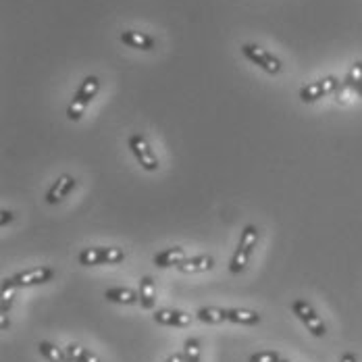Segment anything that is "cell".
<instances>
[{
    "mask_svg": "<svg viewBox=\"0 0 362 362\" xmlns=\"http://www.w3.org/2000/svg\"><path fill=\"white\" fill-rule=\"evenodd\" d=\"M98 90H100V79H98L96 75H88V77L81 81V86L77 88L73 100L69 103V107H67V119L79 121L81 115H83V110H86V107L96 98Z\"/></svg>",
    "mask_w": 362,
    "mask_h": 362,
    "instance_id": "1",
    "label": "cell"
},
{
    "mask_svg": "<svg viewBox=\"0 0 362 362\" xmlns=\"http://www.w3.org/2000/svg\"><path fill=\"white\" fill-rule=\"evenodd\" d=\"M256 242H258V227L256 225H246L244 231H242V238H240V244L233 252V258H231V264H229V271L233 275L242 273L252 256L254 248H256Z\"/></svg>",
    "mask_w": 362,
    "mask_h": 362,
    "instance_id": "2",
    "label": "cell"
},
{
    "mask_svg": "<svg viewBox=\"0 0 362 362\" xmlns=\"http://www.w3.org/2000/svg\"><path fill=\"white\" fill-rule=\"evenodd\" d=\"M291 310H293V315L306 325V329H308L315 337H325L327 325L323 323V319L315 313V308H313L306 300H293V302H291Z\"/></svg>",
    "mask_w": 362,
    "mask_h": 362,
    "instance_id": "3",
    "label": "cell"
},
{
    "mask_svg": "<svg viewBox=\"0 0 362 362\" xmlns=\"http://www.w3.org/2000/svg\"><path fill=\"white\" fill-rule=\"evenodd\" d=\"M127 144H129L132 154L136 156V160L140 163V167H142L144 171H158V167H160V165H158V158H156L154 150L150 148V144H148V140H146L144 136L132 134L129 140H127Z\"/></svg>",
    "mask_w": 362,
    "mask_h": 362,
    "instance_id": "4",
    "label": "cell"
},
{
    "mask_svg": "<svg viewBox=\"0 0 362 362\" xmlns=\"http://www.w3.org/2000/svg\"><path fill=\"white\" fill-rule=\"evenodd\" d=\"M125 258L121 248H83L77 260L83 267H94V264H117Z\"/></svg>",
    "mask_w": 362,
    "mask_h": 362,
    "instance_id": "5",
    "label": "cell"
},
{
    "mask_svg": "<svg viewBox=\"0 0 362 362\" xmlns=\"http://www.w3.org/2000/svg\"><path fill=\"white\" fill-rule=\"evenodd\" d=\"M242 54H244L248 61H252L254 65H258L260 69H264L267 73H271V75L281 73V61H279V59H275L271 52L262 50V48H260V46H256V44H244V46H242Z\"/></svg>",
    "mask_w": 362,
    "mask_h": 362,
    "instance_id": "6",
    "label": "cell"
},
{
    "mask_svg": "<svg viewBox=\"0 0 362 362\" xmlns=\"http://www.w3.org/2000/svg\"><path fill=\"white\" fill-rule=\"evenodd\" d=\"M339 90V79L335 75H327L323 79L308 83L300 90V100L302 103H317L319 98H323L327 94H333Z\"/></svg>",
    "mask_w": 362,
    "mask_h": 362,
    "instance_id": "7",
    "label": "cell"
},
{
    "mask_svg": "<svg viewBox=\"0 0 362 362\" xmlns=\"http://www.w3.org/2000/svg\"><path fill=\"white\" fill-rule=\"evenodd\" d=\"M54 277V271L50 267H36L30 271H21L15 277H11L15 288H32V286H40V284H48Z\"/></svg>",
    "mask_w": 362,
    "mask_h": 362,
    "instance_id": "8",
    "label": "cell"
},
{
    "mask_svg": "<svg viewBox=\"0 0 362 362\" xmlns=\"http://www.w3.org/2000/svg\"><path fill=\"white\" fill-rule=\"evenodd\" d=\"M75 185H77V180H75V177H71V175H61L59 180L52 183V187L48 189L46 202H48V204H57V202L65 200V198L69 196V192L75 189Z\"/></svg>",
    "mask_w": 362,
    "mask_h": 362,
    "instance_id": "9",
    "label": "cell"
},
{
    "mask_svg": "<svg viewBox=\"0 0 362 362\" xmlns=\"http://www.w3.org/2000/svg\"><path fill=\"white\" fill-rule=\"evenodd\" d=\"M154 323L167 327H187L192 323V315H185L181 310H169V308H163V310H156L152 315Z\"/></svg>",
    "mask_w": 362,
    "mask_h": 362,
    "instance_id": "10",
    "label": "cell"
},
{
    "mask_svg": "<svg viewBox=\"0 0 362 362\" xmlns=\"http://www.w3.org/2000/svg\"><path fill=\"white\" fill-rule=\"evenodd\" d=\"M215 267V258L204 254V256H194V258H185L180 264H175V269L181 273H202V271H211Z\"/></svg>",
    "mask_w": 362,
    "mask_h": 362,
    "instance_id": "11",
    "label": "cell"
},
{
    "mask_svg": "<svg viewBox=\"0 0 362 362\" xmlns=\"http://www.w3.org/2000/svg\"><path fill=\"white\" fill-rule=\"evenodd\" d=\"M121 42L127 44L129 48H138V50H154V37H150L144 32H134V30H127L121 34Z\"/></svg>",
    "mask_w": 362,
    "mask_h": 362,
    "instance_id": "12",
    "label": "cell"
},
{
    "mask_svg": "<svg viewBox=\"0 0 362 362\" xmlns=\"http://www.w3.org/2000/svg\"><path fill=\"white\" fill-rule=\"evenodd\" d=\"M361 81H362V61H356V63L352 65V69H350L348 75H346V79L339 83V90L335 92V94H337V100H344V96H346L348 92H354V88H356Z\"/></svg>",
    "mask_w": 362,
    "mask_h": 362,
    "instance_id": "13",
    "label": "cell"
},
{
    "mask_svg": "<svg viewBox=\"0 0 362 362\" xmlns=\"http://www.w3.org/2000/svg\"><path fill=\"white\" fill-rule=\"evenodd\" d=\"M154 264L156 267H160V269H165V267H175V264H180L181 260H185V250L180 248V246H173V248H167V250H163V252L154 254Z\"/></svg>",
    "mask_w": 362,
    "mask_h": 362,
    "instance_id": "14",
    "label": "cell"
},
{
    "mask_svg": "<svg viewBox=\"0 0 362 362\" xmlns=\"http://www.w3.org/2000/svg\"><path fill=\"white\" fill-rule=\"evenodd\" d=\"M105 298L115 304H138L140 302V291L129 290V288H110L105 291Z\"/></svg>",
    "mask_w": 362,
    "mask_h": 362,
    "instance_id": "15",
    "label": "cell"
},
{
    "mask_svg": "<svg viewBox=\"0 0 362 362\" xmlns=\"http://www.w3.org/2000/svg\"><path fill=\"white\" fill-rule=\"evenodd\" d=\"M140 304L144 310H152L156 304V288H154V279L150 275H144L140 279Z\"/></svg>",
    "mask_w": 362,
    "mask_h": 362,
    "instance_id": "16",
    "label": "cell"
},
{
    "mask_svg": "<svg viewBox=\"0 0 362 362\" xmlns=\"http://www.w3.org/2000/svg\"><path fill=\"white\" fill-rule=\"evenodd\" d=\"M227 321H231L235 325H258L260 315L254 313V310H244V308H229L227 310Z\"/></svg>",
    "mask_w": 362,
    "mask_h": 362,
    "instance_id": "17",
    "label": "cell"
},
{
    "mask_svg": "<svg viewBox=\"0 0 362 362\" xmlns=\"http://www.w3.org/2000/svg\"><path fill=\"white\" fill-rule=\"evenodd\" d=\"M196 319L202 323H209V325H218V323L227 321V310L217 308V306H206V308H200L196 313Z\"/></svg>",
    "mask_w": 362,
    "mask_h": 362,
    "instance_id": "18",
    "label": "cell"
},
{
    "mask_svg": "<svg viewBox=\"0 0 362 362\" xmlns=\"http://www.w3.org/2000/svg\"><path fill=\"white\" fill-rule=\"evenodd\" d=\"M37 350H40V354H42L46 361H50V362H75L67 356V352H65V350L57 348V346H54V344H50V341H40V344H37Z\"/></svg>",
    "mask_w": 362,
    "mask_h": 362,
    "instance_id": "19",
    "label": "cell"
},
{
    "mask_svg": "<svg viewBox=\"0 0 362 362\" xmlns=\"http://www.w3.org/2000/svg\"><path fill=\"white\" fill-rule=\"evenodd\" d=\"M65 352H67V356L75 362H100L94 352H90V350L81 348L79 344H71V346H67V348H65Z\"/></svg>",
    "mask_w": 362,
    "mask_h": 362,
    "instance_id": "20",
    "label": "cell"
},
{
    "mask_svg": "<svg viewBox=\"0 0 362 362\" xmlns=\"http://www.w3.org/2000/svg\"><path fill=\"white\" fill-rule=\"evenodd\" d=\"M15 286H13V281H11V277L8 279H2V300H0V315H8V310H11V306H13V298H15Z\"/></svg>",
    "mask_w": 362,
    "mask_h": 362,
    "instance_id": "21",
    "label": "cell"
},
{
    "mask_svg": "<svg viewBox=\"0 0 362 362\" xmlns=\"http://www.w3.org/2000/svg\"><path fill=\"white\" fill-rule=\"evenodd\" d=\"M200 354H202L200 341L196 337L185 339V344H183V362H200Z\"/></svg>",
    "mask_w": 362,
    "mask_h": 362,
    "instance_id": "22",
    "label": "cell"
},
{
    "mask_svg": "<svg viewBox=\"0 0 362 362\" xmlns=\"http://www.w3.org/2000/svg\"><path fill=\"white\" fill-rule=\"evenodd\" d=\"M281 356L273 350H264V352H256L250 356V362H279Z\"/></svg>",
    "mask_w": 362,
    "mask_h": 362,
    "instance_id": "23",
    "label": "cell"
},
{
    "mask_svg": "<svg viewBox=\"0 0 362 362\" xmlns=\"http://www.w3.org/2000/svg\"><path fill=\"white\" fill-rule=\"evenodd\" d=\"M0 215H2V218H0V227H4L6 223H11V221H13V213H11V211H2Z\"/></svg>",
    "mask_w": 362,
    "mask_h": 362,
    "instance_id": "24",
    "label": "cell"
},
{
    "mask_svg": "<svg viewBox=\"0 0 362 362\" xmlns=\"http://www.w3.org/2000/svg\"><path fill=\"white\" fill-rule=\"evenodd\" d=\"M339 362H358V358H356V354H354V352H346Z\"/></svg>",
    "mask_w": 362,
    "mask_h": 362,
    "instance_id": "25",
    "label": "cell"
},
{
    "mask_svg": "<svg viewBox=\"0 0 362 362\" xmlns=\"http://www.w3.org/2000/svg\"><path fill=\"white\" fill-rule=\"evenodd\" d=\"M167 362H183V354H173L167 358Z\"/></svg>",
    "mask_w": 362,
    "mask_h": 362,
    "instance_id": "26",
    "label": "cell"
},
{
    "mask_svg": "<svg viewBox=\"0 0 362 362\" xmlns=\"http://www.w3.org/2000/svg\"><path fill=\"white\" fill-rule=\"evenodd\" d=\"M0 327H2V329H6V327H8V319H6V315H0Z\"/></svg>",
    "mask_w": 362,
    "mask_h": 362,
    "instance_id": "27",
    "label": "cell"
},
{
    "mask_svg": "<svg viewBox=\"0 0 362 362\" xmlns=\"http://www.w3.org/2000/svg\"><path fill=\"white\" fill-rule=\"evenodd\" d=\"M352 94H354V96H358V98H362V81L356 86V88H354V92H352Z\"/></svg>",
    "mask_w": 362,
    "mask_h": 362,
    "instance_id": "28",
    "label": "cell"
},
{
    "mask_svg": "<svg viewBox=\"0 0 362 362\" xmlns=\"http://www.w3.org/2000/svg\"><path fill=\"white\" fill-rule=\"evenodd\" d=\"M279 362H290V361H284V358H281V361H279Z\"/></svg>",
    "mask_w": 362,
    "mask_h": 362,
    "instance_id": "29",
    "label": "cell"
}]
</instances>
